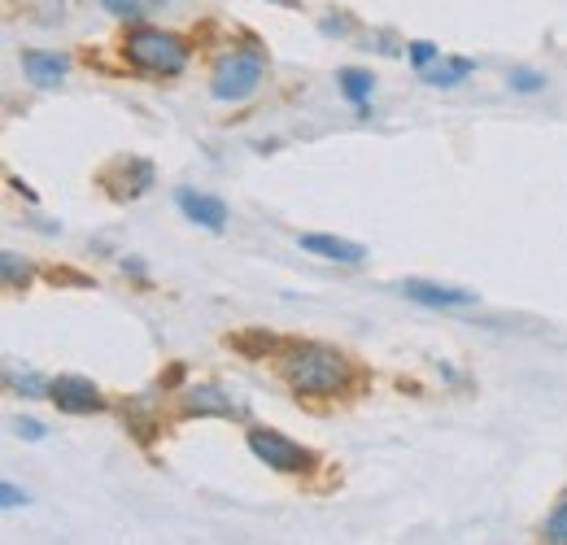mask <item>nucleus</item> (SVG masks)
Listing matches in <instances>:
<instances>
[{
    "label": "nucleus",
    "instance_id": "nucleus-21",
    "mask_svg": "<svg viewBox=\"0 0 567 545\" xmlns=\"http://www.w3.org/2000/svg\"><path fill=\"white\" fill-rule=\"evenodd\" d=\"M0 502H4V511H13V506H27V493H18V484H0Z\"/></svg>",
    "mask_w": 567,
    "mask_h": 545
},
{
    "label": "nucleus",
    "instance_id": "nucleus-16",
    "mask_svg": "<svg viewBox=\"0 0 567 545\" xmlns=\"http://www.w3.org/2000/svg\"><path fill=\"white\" fill-rule=\"evenodd\" d=\"M546 542L567 545V497H559V506H555L550 520H546Z\"/></svg>",
    "mask_w": 567,
    "mask_h": 545
},
{
    "label": "nucleus",
    "instance_id": "nucleus-12",
    "mask_svg": "<svg viewBox=\"0 0 567 545\" xmlns=\"http://www.w3.org/2000/svg\"><path fill=\"white\" fill-rule=\"evenodd\" d=\"M472 70H476V62H467V58H445L441 66L424 70V83H432V88H458Z\"/></svg>",
    "mask_w": 567,
    "mask_h": 545
},
{
    "label": "nucleus",
    "instance_id": "nucleus-22",
    "mask_svg": "<svg viewBox=\"0 0 567 545\" xmlns=\"http://www.w3.org/2000/svg\"><path fill=\"white\" fill-rule=\"evenodd\" d=\"M323 31H328V35H346V31H350V22H346V18H328V22H323Z\"/></svg>",
    "mask_w": 567,
    "mask_h": 545
},
{
    "label": "nucleus",
    "instance_id": "nucleus-19",
    "mask_svg": "<svg viewBox=\"0 0 567 545\" xmlns=\"http://www.w3.org/2000/svg\"><path fill=\"white\" fill-rule=\"evenodd\" d=\"M13 432H18L22 441H44V423H40V419H22V414H18V419H13Z\"/></svg>",
    "mask_w": 567,
    "mask_h": 545
},
{
    "label": "nucleus",
    "instance_id": "nucleus-1",
    "mask_svg": "<svg viewBox=\"0 0 567 545\" xmlns=\"http://www.w3.org/2000/svg\"><path fill=\"white\" fill-rule=\"evenodd\" d=\"M280 367L288 389L301 393V398H337L354 380L350 358L341 349H332V345H292L284 353Z\"/></svg>",
    "mask_w": 567,
    "mask_h": 545
},
{
    "label": "nucleus",
    "instance_id": "nucleus-11",
    "mask_svg": "<svg viewBox=\"0 0 567 545\" xmlns=\"http://www.w3.org/2000/svg\"><path fill=\"white\" fill-rule=\"evenodd\" d=\"M110 184H114V197H141L144 188H153V162L127 157V162L110 175Z\"/></svg>",
    "mask_w": 567,
    "mask_h": 545
},
{
    "label": "nucleus",
    "instance_id": "nucleus-10",
    "mask_svg": "<svg viewBox=\"0 0 567 545\" xmlns=\"http://www.w3.org/2000/svg\"><path fill=\"white\" fill-rule=\"evenodd\" d=\"M22 70H27V79H31V83L53 88V83H62V79H66L71 62H66L62 53H40V49H27V53H22Z\"/></svg>",
    "mask_w": 567,
    "mask_h": 545
},
{
    "label": "nucleus",
    "instance_id": "nucleus-13",
    "mask_svg": "<svg viewBox=\"0 0 567 545\" xmlns=\"http://www.w3.org/2000/svg\"><path fill=\"white\" fill-rule=\"evenodd\" d=\"M337 83H341V96H346V101H354L358 110H367V101H371V83H375L367 70L346 66L341 74H337Z\"/></svg>",
    "mask_w": 567,
    "mask_h": 545
},
{
    "label": "nucleus",
    "instance_id": "nucleus-6",
    "mask_svg": "<svg viewBox=\"0 0 567 545\" xmlns=\"http://www.w3.org/2000/svg\"><path fill=\"white\" fill-rule=\"evenodd\" d=\"M398 292L406 301H420V306H432V310H458V306H476V292L467 288H445V284H427V279H402Z\"/></svg>",
    "mask_w": 567,
    "mask_h": 545
},
{
    "label": "nucleus",
    "instance_id": "nucleus-8",
    "mask_svg": "<svg viewBox=\"0 0 567 545\" xmlns=\"http://www.w3.org/2000/svg\"><path fill=\"white\" fill-rule=\"evenodd\" d=\"M175 205L184 209L188 223H197V227H206V232H223V227H227V205L218 202V197H210V193L179 188V193H175Z\"/></svg>",
    "mask_w": 567,
    "mask_h": 545
},
{
    "label": "nucleus",
    "instance_id": "nucleus-15",
    "mask_svg": "<svg viewBox=\"0 0 567 545\" xmlns=\"http://www.w3.org/2000/svg\"><path fill=\"white\" fill-rule=\"evenodd\" d=\"M4 384L13 389V393H27V398H40V393H49V384L40 380V376H18V371H4Z\"/></svg>",
    "mask_w": 567,
    "mask_h": 545
},
{
    "label": "nucleus",
    "instance_id": "nucleus-18",
    "mask_svg": "<svg viewBox=\"0 0 567 545\" xmlns=\"http://www.w3.org/2000/svg\"><path fill=\"white\" fill-rule=\"evenodd\" d=\"M406 58H411V66L415 70H427L436 58H441V49H436V44H427V40H415V44H406Z\"/></svg>",
    "mask_w": 567,
    "mask_h": 545
},
{
    "label": "nucleus",
    "instance_id": "nucleus-3",
    "mask_svg": "<svg viewBox=\"0 0 567 545\" xmlns=\"http://www.w3.org/2000/svg\"><path fill=\"white\" fill-rule=\"evenodd\" d=\"M123 53H127L132 66L148 70V74H179V70L188 66V58H193V49H188L179 35L157 31V27H136V31H127Z\"/></svg>",
    "mask_w": 567,
    "mask_h": 545
},
{
    "label": "nucleus",
    "instance_id": "nucleus-17",
    "mask_svg": "<svg viewBox=\"0 0 567 545\" xmlns=\"http://www.w3.org/2000/svg\"><path fill=\"white\" fill-rule=\"evenodd\" d=\"M515 92H542L546 88V74H537V70H511V79H506Z\"/></svg>",
    "mask_w": 567,
    "mask_h": 545
},
{
    "label": "nucleus",
    "instance_id": "nucleus-5",
    "mask_svg": "<svg viewBox=\"0 0 567 545\" xmlns=\"http://www.w3.org/2000/svg\"><path fill=\"white\" fill-rule=\"evenodd\" d=\"M49 402L58 410H66V414H96V410L105 407L101 389L92 380H83V376H58L49 384Z\"/></svg>",
    "mask_w": 567,
    "mask_h": 545
},
{
    "label": "nucleus",
    "instance_id": "nucleus-7",
    "mask_svg": "<svg viewBox=\"0 0 567 545\" xmlns=\"http://www.w3.org/2000/svg\"><path fill=\"white\" fill-rule=\"evenodd\" d=\"M179 410H184V414H214V419H245V407L231 402V398H227L223 389H214V384H193V389H184Z\"/></svg>",
    "mask_w": 567,
    "mask_h": 545
},
{
    "label": "nucleus",
    "instance_id": "nucleus-14",
    "mask_svg": "<svg viewBox=\"0 0 567 545\" xmlns=\"http://www.w3.org/2000/svg\"><path fill=\"white\" fill-rule=\"evenodd\" d=\"M0 271H4V284H9V288H27V284H31V267H27L13 249L0 254Z\"/></svg>",
    "mask_w": 567,
    "mask_h": 545
},
{
    "label": "nucleus",
    "instance_id": "nucleus-2",
    "mask_svg": "<svg viewBox=\"0 0 567 545\" xmlns=\"http://www.w3.org/2000/svg\"><path fill=\"white\" fill-rule=\"evenodd\" d=\"M262 74H267V58L258 44H245V49H231L223 53L210 70V96L223 105H240L249 101L258 88H262Z\"/></svg>",
    "mask_w": 567,
    "mask_h": 545
},
{
    "label": "nucleus",
    "instance_id": "nucleus-9",
    "mask_svg": "<svg viewBox=\"0 0 567 545\" xmlns=\"http://www.w3.org/2000/svg\"><path fill=\"white\" fill-rule=\"evenodd\" d=\"M297 245L323 263H337V267H362L367 263V249L354 245V240H341V236H297Z\"/></svg>",
    "mask_w": 567,
    "mask_h": 545
},
{
    "label": "nucleus",
    "instance_id": "nucleus-4",
    "mask_svg": "<svg viewBox=\"0 0 567 545\" xmlns=\"http://www.w3.org/2000/svg\"><path fill=\"white\" fill-rule=\"evenodd\" d=\"M245 445H249V454H254L262 467L284 472V476H297V472H310V467H315V454H310L306 445H297L292 436L276 432V428H249V432H245Z\"/></svg>",
    "mask_w": 567,
    "mask_h": 545
},
{
    "label": "nucleus",
    "instance_id": "nucleus-20",
    "mask_svg": "<svg viewBox=\"0 0 567 545\" xmlns=\"http://www.w3.org/2000/svg\"><path fill=\"white\" fill-rule=\"evenodd\" d=\"M101 4H105L110 13H118V18H132V22H136V18H144L141 0H101Z\"/></svg>",
    "mask_w": 567,
    "mask_h": 545
},
{
    "label": "nucleus",
    "instance_id": "nucleus-23",
    "mask_svg": "<svg viewBox=\"0 0 567 545\" xmlns=\"http://www.w3.org/2000/svg\"><path fill=\"white\" fill-rule=\"evenodd\" d=\"M9 184H13V193H22V197H27V202H35V193H31V188H27V184H22V179H9Z\"/></svg>",
    "mask_w": 567,
    "mask_h": 545
}]
</instances>
